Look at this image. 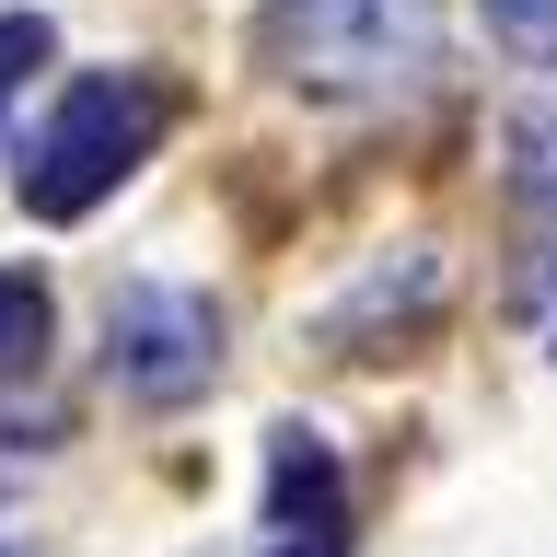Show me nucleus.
<instances>
[{
	"mask_svg": "<svg viewBox=\"0 0 557 557\" xmlns=\"http://www.w3.org/2000/svg\"><path fill=\"white\" fill-rule=\"evenodd\" d=\"M511 174H522V198H557V94L511 116Z\"/></svg>",
	"mask_w": 557,
	"mask_h": 557,
	"instance_id": "7",
	"label": "nucleus"
},
{
	"mask_svg": "<svg viewBox=\"0 0 557 557\" xmlns=\"http://www.w3.org/2000/svg\"><path fill=\"white\" fill-rule=\"evenodd\" d=\"M47 47H59L47 12H0V116H12V94H24V70H47Z\"/></svg>",
	"mask_w": 557,
	"mask_h": 557,
	"instance_id": "8",
	"label": "nucleus"
},
{
	"mask_svg": "<svg viewBox=\"0 0 557 557\" xmlns=\"http://www.w3.org/2000/svg\"><path fill=\"white\" fill-rule=\"evenodd\" d=\"M476 12H487V35H499L522 70H557V0H476Z\"/></svg>",
	"mask_w": 557,
	"mask_h": 557,
	"instance_id": "6",
	"label": "nucleus"
},
{
	"mask_svg": "<svg viewBox=\"0 0 557 557\" xmlns=\"http://www.w3.org/2000/svg\"><path fill=\"white\" fill-rule=\"evenodd\" d=\"M522 302H557V233L534 244V268H522Z\"/></svg>",
	"mask_w": 557,
	"mask_h": 557,
	"instance_id": "9",
	"label": "nucleus"
},
{
	"mask_svg": "<svg viewBox=\"0 0 557 557\" xmlns=\"http://www.w3.org/2000/svg\"><path fill=\"white\" fill-rule=\"evenodd\" d=\"M174 128V82L163 70H94V82H70L47 104V128L12 151V198L35 221H82L94 198H116L139 163H151V139Z\"/></svg>",
	"mask_w": 557,
	"mask_h": 557,
	"instance_id": "1",
	"label": "nucleus"
},
{
	"mask_svg": "<svg viewBox=\"0 0 557 557\" xmlns=\"http://www.w3.org/2000/svg\"><path fill=\"white\" fill-rule=\"evenodd\" d=\"M0 557H24V546H0Z\"/></svg>",
	"mask_w": 557,
	"mask_h": 557,
	"instance_id": "10",
	"label": "nucleus"
},
{
	"mask_svg": "<svg viewBox=\"0 0 557 557\" xmlns=\"http://www.w3.org/2000/svg\"><path fill=\"white\" fill-rule=\"evenodd\" d=\"M268 557H348V476L337 442L278 418L268 430Z\"/></svg>",
	"mask_w": 557,
	"mask_h": 557,
	"instance_id": "4",
	"label": "nucleus"
},
{
	"mask_svg": "<svg viewBox=\"0 0 557 557\" xmlns=\"http://www.w3.org/2000/svg\"><path fill=\"white\" fill-rule=\"evenodd\" d=\"M104 372L128 383L139 407H186L209 372H221V302L209 290H174V278H139L104 313Z\"/></svg>",
	"mask_w": 557,
	"mask_h": 557,
	"instance_id": "3",
	"label": "nucleus"
},
{
	"mask_svg": "<svg viewBox=\"0 0 557 557\" xmlns=\"http://www.w3.org/2000/svg\"><path fill=\"white\" fill-rule=\"evenodd\" d=\"M442 59V0H268V70L302 94H407Z\"/></svg>",
	"mask_w": 557,
	"mask_h": 557,
	"instance_id": "2",
	"label": "nucleus"
},
{
	"mask_svg": "<svg viewBox=\"0 0 557 557\" xmlns=\"http://www.w3.org/2000/svg\"><path fill=\"white\" fill-rule=\"evenodd\" d=\"M35 348H47V290L0 268V383H12V372H35Z\"/></svg>",
	"mask_w": 557,
	"mask_h": 557,
	"instance_id": "5",
	"label": "nucleus"
}]
</instances>
